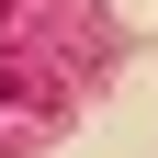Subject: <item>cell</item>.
I'll list each match as a JSON object with an SVG mask.
<instances>
[{
	"mask_svg": "<svg viewBox=\"0 0 158 158\" xmlns=\"http://www.w3.org/2000/svg\"><path fill=\"white\" fill-rule=\"evenodd\" d=\"M0 90H11V79H0Z\"/></svg>",
	"mask_w": 158,
	"mask_h": 158,
	"instance_id": "obj_1",
	"label": "cell"
}]
</instances>
